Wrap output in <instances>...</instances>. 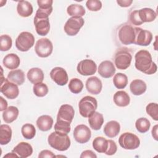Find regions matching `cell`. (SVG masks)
<instances>
[{
	"label": "cell",
	"instance_id": "6da1fadb",
	"mask_svg": "<svg viewBox=\"0 0 158 158\" xmlns=\"http://www.w3.org/2000/svg\"><path fill=\"white\" fill-rule=\"evenodd\" d=\"M135 65L137 70L147 74L152 75L157 72V67L152 60L150 52L144 49L137 52L135 56Z\"/></svg>",
	"mask_w": 158,
	"mask_h": 158
},
{
	"label": "cell",
	"instance_id": "7a4b0ae2",
	"mask_svg": "<svg viewBox=\"0 0 158 158\" xmlns=\"http://www.w3.org/2000/svg\"><path fill=\"white\" fill-rule=\"evenodd\" d=\"M52 11V7L44 9L38 8L34 17V25L36 33L40 36H46L50 30L49 16Z\"/></svg>",
	"mask_w": 158,
	"mask_h": 158
},
{
	"label": "cell",
	"instance_id": "3957f363",
	"mask_svg": "<svg viewBox=\"0 0 158 158\" xmlns=\"http://www.w3.org/2000/svg\"><path fill=\"white\" fill-rule=\"evenodd\" d=\"M48 141L51 147L59 151L67 150L71 144L70 138L67 135L56 131H54L49 135Z\"/></svg>",
	"mask_w": 158,
	"mask_h": 158
},
{
	"label": "cell",
	"instance_id": "277c9868",
	"mask_svg": "<svg viewBox=\"0 0 158 158\" xmlns=\"http://www.w3.org/2000/svg\"><path fill=\"white\" fill-rule=\"evenodd\" d=\"M114 60V64L118 69L126 70L131 64L132 60L131 52L127 48H120L115 52Z\"/></svg>",
	"mask_w": 158,
	"mask_h": 158
},
{
	"label": "cell",
	"instance_id": "5b68a950",
	"mask_svg": "<svg viewBox=\"0 0 158 158\" xmlns=\"http://www.w3.org/2000/svg\"><path fill=\"white\" fill-rule=\"evenodd\" d=\"M119 41L124 45L133 44L135 38V29L131 25L125 23L122 24L117 30Z\"/></svg>",
	"mask_w": 158,
	"mask_h": 158
},
{
	"label": "cell",
	"instance_id": "8992f818",
	"mask_svg": "<svg viewBox=\"0 0 158 158\" xmlns=\"http://www.w3.org/2000/svg\"><path fill=\"white\" fill-rule=\"evenodd\" d=\"M97 100L90 96H86L81 99L78 104L79 112L80 115L85 118H88L97 109Z\"/></svg>",
	"mask_w": 158,
	"mask_h": 158
},
{
	"label": "cell",
	"instance_id": "52a82bcc",
	"mask_svg": "<svg viewBox=\"0 0 158 158\" xmlns=\"http://www.w3.org/2000/svg\"><path fill=\"white\" fill-rule=\"evenodd\" d=\"M35 44V37L32 33L28 31L20 33L15 40L17 49L22 52L28 51Z\"/></svg>",
	"mask_w": 158,
	"mask_h": 158
},
{
	"label": "cell",
	"instance_id": "ba28073f",
	"mask_svg": "<svg viewBox=\"0 0 158 158\" xmlns=\"http://www.w3.org/2000/svg\"><path fill=\"white\" fill-rule=\"evenodd\" d=\"M118 143L125 149L133 150L139 146L140 140L136 135L130 132H125L120 136Z\"/></svg>",
	"mask_w": 158,
	"mask_h": 158
},
{
	"label": "cell",
	"instance_id": "9c48e42d",
	"mask_svg": "<svg viewBox=\"0 0 158 158\" xmlns=\"http://www.w3.org/2000/svg\"><path fill=\"white\" fill-rule=\"evenodd\" d=\"M0 90L1 93L9 99H15L19 94V89L18 86L9 81L7 78H4L2 73L1 75Z\"/></svg>",
	"mask_w": 158,
	"mask_h": 158
},
{
	"label": "cell",
	"instance_id": "30bf717a",
	"mask_svg": "<svg viewBox=\"0 0 158 158\" xmlns=\"http://www.w3.org/2000/svg\"><path fill=\"white\" fill-rule=\"evenodd\" d=\"M85 23L81 17H72L69 19L64 25V31L69 36H75L80 31Z\"/></svg>",
	"mask_w": 158,
	"mask_h": 158
},
{
	"label": "cell",
	"instance_id": "8fae6325",
	"mask_svg": "<svg viewBox=\"0 0 158 158\" xmlns=\"http://www.w3.org/2000/svg\"><path fill=\"white\" fill-rule=\"evenodd\" d=\"M52 50V43L47 38H43L38 40L35 46V51L37 56L43 58L49 56Z\"/></svg>",
	"mask_w": 158,
	"mask_h": 158
},
{
	"label": "cell",
	"instance_id": "7c38bea8",
	"mask_svg": "<svg viewBox=\"0 0 158 158\" xmlns=\"http://www.w3.org/2000/svg\"><path fill=\"white\" fill-rule=\"evenodd\" d=\"M135 38L133 44L143 46L150 44L152 40V34L150 31L139 27H135Z\"/></svg>",
	"mask_w": 158,
	"mask_h": 158
},
{
	"label": "cell",
	"instance_id": "4fadbf2b",
	"mask_svg": "<svg viewBox=\"0 0 158 158\" xmlns=\"http://www.w3.org/2000/svg\"><path fill=\"white\" fill-rule=\"evenodd\" d=\"M73 135L77 142L80 144H84L90 139L91 131L86 125L80 124L74 128Z\"/></svg>",
	"mask_w": 158,
	"mask_h": 158
},
{
	"label": "cell",
	"instance_id": "5bb4252c",
	"mask_svg": "<svg viewBox=\"0 0 158 158\" xmlns=\"http://www.w3.org/2000/svg\"><path fill=\"white\" fill-rule=\"evenodd\" d=\"M77 72L81 75L89 76L94 74L97 70V65L93 60L84 59L81 60L77 67Z\"/></svg>",
	"mask_w": 158,
	"mask_h": 158
},
{
	"label": "cell",
	"instance_id": "9a60e30c",
	"mask_svg": "<svg viewBox=\"0 0 158 158\" xmlns=\"http://www.w3.org/2000/svg\"><path fill=\"white\" fill-rule=\"evenodd\" d=\"M50 77L52 81L59 86L66 85L69 80V77L66 70L59 67L53 68L50 72Z\"/></svg>",
	"mask_w": 158,
	"mask_h": 158
},
{
	"label": "cell",
	"instance_id": "2e32d148",
	"mask_svg": "<svg viewBox=\"0 0 158 158\" xmlns=\"http://www.w3.org/2000/svg\"><path fill=\"white\" fill-rule=\"evenodd\" d=\"M74 109L72 106L69 104H63L59 109L57 115V120H61L71 123L74 117Z\"/></svg>",
	"mask_w": 158,
	"mask_h": 158
},
{
	"label": "cell",
	"instance_id": "e0dca14e",
	"mask_svg": "<svg viewBox=\"0 0 158 158\" xmlns=\"http://www.w3.org/2000/svg\"><path fill=\"white\" fill-rule=\"evenodd\" d=\"M114 64L110 60H104L100 63L98 67V73L104 78L112 77L115 72Z\"/></svg>",
	"mask_w": 158,
	"mask_h": 158
},
{
	"label": "cell",
	"instance_id": "ac0fdd59",
	"mask_svg": "<svg viewBox=\"0 0 158 158\" xmlns=\"http://www.w3.org/2000/svg\"><path fill=\"white\" fill-rule=\"evenodd\" d=\"M102 84L99 78L97 77H91L86 81V88L92 94H98L101 93Z\"/></svg>",
	"mask_w": 158,
	"mask_h": 158
},
{
	"label": "cell",
	"instance_id": "d6986e66",
	"mask_svg": "<svg viewBox=\"0 0 158 158\" xmlns=\"http://www.w3.org/2000/svg\"><path fill=\"white\" fill-rule=\"evenodd\" d=\"M12 152L16 154L19 157L27 158L32 154L33 148L28 143L20 142L14 147Z\"/></svg>",
	"mask_w": 158,
	"mask_h": 158
},
{
	"label": "cell",
	"instance_id": "ffe728a7",
	"mask_svg": "<svg viewBox=\"0 0 158 158\" xmlns=\"http://www.w3.org/2000/svg\"><path fill=\"white\" fill-rule=\"evenodd\" d=\"M120 131V123L115 120L108 122L104 127V133L109 138H114Z\"/></svg>",
	"mask_w": 158,
	"mask_h": 158
},
{
	"label": "cell",
	"instance_id": "44dd1931",
	"mask_svg": "<svg viewBox=\"0 0 158 158\" xmlns=\"http://www.w3.org/2000/svg\"><path fill=\"white\" fill-rule=\"evenodd\" d=\"M2 63L4 66L7 69L13 70L19 67L20 64V60L17 54L10 53L4 57Z\"/></svg>",
	"mask_w": 158,
	"mask_h": 158
},
{
	"label": "cell",
	"instance_id": "7402d4cb",
	"mask_svg": "<svg viewBox=\"0 0 158 158\" xmlns=\"http://www.w3.org/2000/svg\"><path fill=\"white\" fill-rule=\"evenodd\" d=\"M17 11L19 15L22 17H28L33 13V6L27 1H20L18 2Z\"/></svg>",
	"mask_w": 158,
	"mask_h": 158
},
{
	"label": "cell",
	"instance_id": "603a6c76",
	"mask_svg": "<svg viewBox=\"0 0 158 158\" xmlns=\"http://www.w3.org/2000/svg\"><path fill=\"white\" fill-rule=\"evenodd\" d=\"M114 102L118 107H126L129 105L130 98L125 91H118L114 95Z\"/></svg>",
	"mask_w": 158,
	"mask_h": 158
},
{
	"label": "cell",
	"instance_id": "cb8c5ba5",
	"mask_svg": "<svg viewBox=\"0 0 158 158\" xmlns=\"http://www.w3.org/2000/svg\"><path fill=\"white\" fill-rule=\"evenodd\" d=\"M147 86L146 83L139 79L133 80L130 85V89L131 93L135 96H139L146 91Z\"/></svg>",
	"mask_w": 158,
	"mask_h": 158
},
{
	"label": "cell",
	"instance_id": "d4e9b609",
	"mask_svg": "<svg viewBox=\"0 0 158 158\" xmlns=\"http://www.w3.org/2000/svg\"><path fill=\"white\" fill-rule=\"evenodd\" d=\"M88 123L91 128L93 130H100L104 123V117L102 114L95 111L88 117Z\"/></svg>",
	"mask_w": 158,
	"mask_h": 158
},
{
	"label": "cell",
	"instance_id": "484cf974",
	"mask_svg": "<svg viewBox=\"0 0 158 158\" xmlns=\"http://www.w3.org/2000/svg\"><path fill=\"white\" fill-rule=\"evenodd\" d=\"M53 125L52 118L48 115H43L38 118L36 125L42 131H47L51 129Z\"/></svg>",
	"mask_w": 158,
	"mask_h": 158
},
{
	"label": "cell",
	"instance_id": "4316f807",
	"mask_svg": "<svg viewBox=\"0 0 158 158\" xmlns=\"http://www.w3.org/2000/svg\"><path fill=\"white\" fill-rule=\"evenodd\" d=\"M27 78L33 84L41 83L44 80V73L40 68H31L28 71Z\"/></svg>",
	"mask_w": 158,
	"mask_h": 158
},
{
	"label": "cell",
	"instance_id": "83f0119b",
	"mask_svg": "<svg viewBox=\"0 0 158 158\" xmlns=\"http://www.w3.org/2000/svg\"><path fill=\"white\" fill-rule=\"evenodd\" d=\"M7 79L9 81L17 85H22L25 81L24 72L20 69L13 70L9 72Z\"/></svg>",
	"mask_w": 158,
	"mask_h": 158
},
{
	"label": "cell",
	"instance_id": "f1b7e54d",
	"mask_svg": "<svg viewBox=\"0 0 158 158\" xmlns=\"http://www.w3.org/2000/svg\"><path fill=\"white\" fill-rule=\"evenodd\" d=\"M19 109L15 106H10L8 107L2 113L4 121L7 123H10L15 120L19 115Z\"/></svg>",
	"mask_w": 158,
	"mask_h": 158
},
{
	"label": "cell",
	"instance_id": "f546056e",
	"mask_svg": "<svg viewBox=\"0 0 158 158\" xmlns=\"http://www.w3.org/2000/svg\"><path fill=\"white\" fill-rule=\"evenodd\" d=\"M138 10L139 19L143 23L152 22L157 17V14L151 8H143Z\"/></svg>",
	"mask_w": 158,
	"mask_h": 158
},
{
	"label": "cell",
	"instance_id": "4dcf8cb0",
	"mask_svg": "<svg viewBox=\"0 0 158 158\" xmlns=\"http://www.w3.org/2000/svg\"><path fill=\"white\" fill-rule=\"evenodd\" d=\"M12 129L6 124L0 126V143L1 145L7 144L12 138Z\"/></svg>",
	"mask_w": 158,
	"mask_h": 158
},
{
	"label": "cell",
	"instance_id": "1f68e13d",
	"mask_svg": "<svg viewBox=\"0 0 158 158\" xmlns=\"http://www.w3.org/2000/svg\"><path fill=\"white\" fill-rule=\"evenodd\" d=\"M93 147L98 152L105 153L108 147V139L102 136L96 137L93 141Z\"/></svg>",
	"mask_w": 158,
	"mask_h": 158
},
{
	"label": "cell",
	"instance_id": "d6a6232c",
	"mask_svg": "<svg viewBox=\"0 0 158 158\" xmlns=\"http://www.w3.org/2000/svg\"><path fill=\"white\" fill-rule=\"evenodd\" d=\"M67 14L72 17H82L85 14V8L80 4H73L69 6L67 9Z\"/></svg>",
	"mask_w": 158,
	"mask_h": 158
},
{
	"label": "cell",
	"instance_id": "836d02e7",
	"mask_svg": "<svg viewBox=\"0 0 158 158\" xmlns=\"http://www.w3.org/2000/svg\"><path fill=\"white\" fill-rule=\"evenodd\" d=\"M113 83L117 88L123 89L128 84V77L124 73H117L114 77Z\"/></svg>",
	"mask_w": 158,
	"mask_h": 158
},
{
	"label": "cell",
	"instance_id": "e575fe53",
	"mask_svg": "<svg viewBox=\"0 0 158 158\" xmlns=\"http://www.w3.org/2000/svg\"><path fill=\"white\" fill-rule=\"evenodd\" d=\"M21 133L25 139H31L36 135V129L33 125L31 123H25L21 128Z\"/></svg>",
	"mask_w": 158,
	"mask_h": 158
},
{
	"label": "cell",
	"instance_id": "d590c367",
	"mask_svg": "<svg viewBox=\"0 0 158 158\" xmlns=\"http://www.w3.org/2000/svg\"><path fill=\"white\" fill-rule=\"evenodd\" d=\"M151 123L149 120L144 117H141L136 120L135 122V127L136 130L141 133L147 132L150 128Z\"/></svg>",
	"mask_w": 158,
	"mask_h": 158
},
{
	"label": "cell",
	"instance_id": "8d00e7d4",
	"mask_svg": "<svg viewBox=\"0 0 158 158\" xmlns=\"http://www.w3.org/2000/svg\"><path fill=\"white\" fill-rule=\"evenodd\" d=\"M69 88L70 91L74 94L80 93L83 88V83L80 79L77 78H72L69 84Z\"/></svg>",
	"mask_w": 158,
	"mask_h": 158
},
{
	"label": "cell",
	"instance_id": "74e56055",
	"mask_svg": "<svg viewBox=\"0 0 158 158\" xmlns=\"http://www.w3.org/2000/svg\"><path fill=\"white\" fill-rule=\"evenodd\" d=\"M54 130L57 133L67 135L70 131V123L61 120H57L54 125Z\"/></svg>",
	"mask_w": 158,
	"mask_h": 158
},
{
	"label": "cell",
	"instance_id": "f35d334b",
	"mask_svg": "<svg viewBox=\"0 0 158 158\" xmlns=\"http://www.w3.org/2000/svg\"><path fill=\"white\" fill-rule=\"evenodd\" d=\"M33 91L34 94L38 97H44L48 93V86L44 83H38L34 84L33 87Z\"/></svg>",
	"mask_w": 158,
	"mask_h": 158
},
{
	"label": "cell",
	"instance_id": "ab89813d",
	"mask_svg": "<svg viewBox=\"0 0 158 158\" xmlns=\"http://www.w3.org/2000/svg\"><path fill=\"white\" fill-rule=\"evenodd\" d=\"M12 44V38L7 35H2L0 36V50L7 51L9 50Z\"/></svg>",
	"mask_w": 158,
	"mask_h": 158
},
{
	"label": "cell",
	"instance_id": "60d3db41",
	"mask_svg": "<svg viewBox=\"0 0 158 158\" xmlns=\"http://www.w3.org/2000/svg\"><path fill=\"white\" fill-rule=\"evenodd\" d=\"M147 114L154 120H158V105L156 102L148 104L146 107Z\"/></svg>",
	"mask_w": 158,
	"mask_h": 158
},
{
	"label": "cell",
	"instance_id": "b9f144b4",
	"mask_svg": "<svg viewBox=\"0 0 158 158\" xmlns=\"http://www.w3.org/2000/svg\"><path fill=\"white\" fill-rule=\"evenodd\" d=\"M86 6L90 11H98L102 8V2L98 0H88L86 2Z\"/></svg>",
	"mask_w": 158,
	"mask_h": 158
},
{
	"label": "cell",
	"instance_id": "7bdbcfd3",
	"mask_svg": "<svg viewBox=\"0 0 158 158\" xmlns=\"http://www.w3.org/2000/svg\"><path fill=\"white\" fill-rule=\"evenodd\" d=\"M129 20L131 24L135 25H140L143 23L140 20L139 15H138V10H132L129 14Z\"/></svg>",
	"mask_w": 158,
	"mask_h": 158
},
{
	"label": "cell",
	"instance_id": "ee69618b",
	"mask_svg": "<svg viewBox=\"0 0 158 158\" xmlns=\"http://www.w3.org/2000/svg\"><path fill=\"white\" fill-rule=\"evenodd\" d=\"M117 150L116 143L112 139H108V147L105 154L108 156L114 155Z\"/></svg>",
	"mask_w": 158,
	"mask_h": 158
},
{
	"label": "cell",
	"instance_id": "f6af8a7d",
	"mask_svg": "<svg viewBox=\"0 0 158 158\" xmlns=\"http://www.w3.org/2000/svg\"><path fill=\"white\" fill-rule=\"evenodd\" d=\"M52 2H53L52 0H38V1H37V3H38L39 8L44 9H50V8L52 7Z\"/></svg>",
	"mask_w": 158,
	"mask_h": 158
},
{
	"label": "cell",
	"instance_id": "bcb514c9",
	"mask_svg": "<svg viewBox=\"0 0 158 158\" xmlns=\"http://www.w3.org/2000/svg\"><path fill=\"white\" fill-rule=\"evenodd\" d=\"M56 156L54 155V154L49 150H43L41 151L39 155H38V157L39 158H44V157H49V158H52V157H55Z\"/></svg>",
	"mask_w": 158,
	"mask_h": 158
},
{
	"label": "cell",
	"instance_id": "7dc6e473",
	"mask_svg": "<svg viewBox=\"0 0 158 158\" xmlns=\"http://www.w3.org/2000/svg\"><path fill=\"white\" fill-rule=\"evenodd\" d=\"M80 158H85V157H89V158H96L97 156L91 150H85L83 151L80 155Z\"/></svg>",
	"mask_w": 158,
	"mask_h": 158
},
{
	"label": "cell",
	"instance_id": "c3c4849f",
	"mask_svg": "<svg viewBox=\"0 0 158 158\" xmlns=\"http://www.w3.org/2000/svg\"><path fill=\"white\" fill-rule=\"evenodd\" d=\"M133 2L132 0H117V3L122 7H129Z\"/></svg>",
	"mask_w": 158,
	"mask_h": 158
},
{
	"label": "cell",
	"instance_id": "681fc988",
	"mask_svg": "<svg viewBox=\"0 0 158 158\" xmlns=\"http://www.w3.org/2000/svg\"><path fill=\"white\" fill-rule=\"evenodd\" d=\"M0 99H1V104H0V111H3L5 110L7 107V101L2 97H0Z\"/></svg>",
	"mask_w": 158,
	"mask_h": 158
},
{
	"label": "cell",
	"instance_id": "f907efd6",
	"mask_svg": "<svg viewBox=\"0 0 158 158\" xmlns=\"http://www.w3.org/2000/svg\"><path fill=\"white\" fill-rule=\"evenodd\" d=\"M157 127H158V125H156L155 126L153 127L152 129V131H151V133H152V137L154 138V139L156 141L158 140V136H157Z\"/></svg>",
	"mask_w": 158,
	"mask_h": 158
},
{
	"label": "cell",
	"instance_id": "816d5d0a",
	"mask_svg": "<svg viewBox=\"0 0 158 158\" xmlns=\"http://www.w3.org/2000/svg\"><path fill=\"white\" fill-rule=\"evenodd\" d=\"M19 157V156L16 154H15V153H14V152H10V153H8L7 154H6V155H5L4 156V157L5 158V157Z\"/></svg>",
	"mask_w": 158,
	"mask_h": 158
}]
</instances>
